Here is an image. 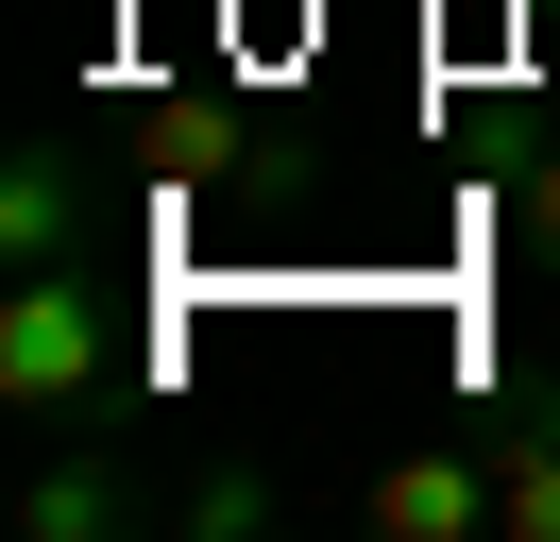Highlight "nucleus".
<instances>
[{"label":"nucleus","instance_id":"nucleus-4","mask_svg":"<svg viewBox=\"0 0 560 542\" xmlns=\"http://www.w3.org/2000/svg\"><path fill=\"white\" fill-rule=\"evenodd\" d=\"M492 440V508H510V542H560V373H510V390L476 406Z\"/></svg>","mask_w":560,"mask_h":542},{"label":"nucleus","instance_id":"nucleus-3","mask_svg":"<svg viewBox=\"0 0 560 542\" xmlns=\"http://www.w3.org/2000/svg\"><path fill=\"white\" fill-rule=\"evenodd\" d=\"M103 255V153L85 136H18L0 153V271H69Z\"/></svg>","mask_w":560,"mask_h":542},{"label":"nucleus","instance_id":"nucleus-7","mask_svg":"<svg viewBox=\"0 0 560 542\" xmlns=\"http://www.w3.org/2000/svg\"><path fill=\"white\" fill-rule=\"evenodd\" d=\"M510 237H526V271L560 288V136H544V153L510 169Z\"/></svg>","mask_w":560,"mask_h":542},{"label":"nucleus","instance_id":"nucleus-2","mask_svg":"<svg viewBox=\"0 0 560 542\" xmlns=\"http://www.w3.org/2000/svg\"><path fill=\"white\" fill-rule=\"evenodd\" d=\"M357 526H374V542H510V508H492V440L442 424V440H408V458H374V474H357Z\"/></svg>","mask_w":560,"mask_h":542},{"label":"nucleus","instance_id":"nucleus-1","mask_svg":"<svg viewBox=\"0 0 560 542\" xmlns=\"http://www.w3.org/2000/svg\"><path fill=\"white\" fill-rule=\"evenodd\" d=\"M0 406L35 440H69L85 406H119V288H103V255L0 271Z\"/></svg>","mask_w":560,"mask_h":542},{"label":"nucleus","instance_id":"nucleus-5","mask_svg":"<svg viewBox=\"0 0 560 542\" xmlns=\"http://www.w3.org/2000/svg\"><path fill=\"white\" fill-rule=\"evenodd\" d=\"M119 526H153V492L103 458V440H51V458L18 474V542H119Z\"/></svg>","mask_w":560,"mask_h":542},{"label":"nucleus","instance_id":"nucleus-6","mask_svg":"<svg viewBox=\"0 0 560 542\" xmlns=\"http://www.w3.org/2000/svg\"><path fill=\"white\" fill-rule=\"evenodd\" d=\"M171 526H187V542H255V526H272V474H238V458H221V474H187V492H171Z\"/></svg>","mask_w":560,"mask_h":542}]
</instances>
